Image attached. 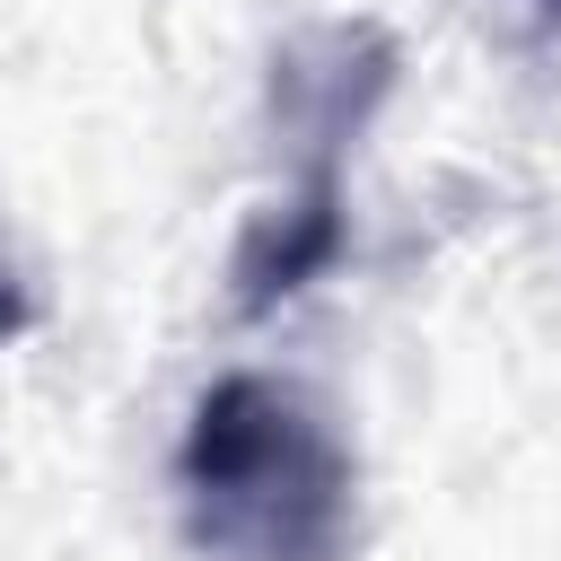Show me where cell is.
I'll return each mask as SVG.
<instances>
[{"instance_id":"cell-1","label":"cell","mask_w":561,"mask_h":561,"mask_svg":"<svg viewBox=\"0 0 561 561\" xmlns=\"http://www.w3.org/2000/svg\"><path fill=\"white\" fill-rule=\"evenodd\" d=\"M175 517L202 561H351L359 465L289 377L228 368L175 438Z\"/></svg>"},{"instance_id":"cell-2","label":"cell","mask_w":561,"mask_h":561,"mask_svg":"<svg viewBox=\"0 0 561 561\" xmlns=\"http://www.w3.org/2000/svg\"><path fill=\"white\" fill-rule=\"evenodd\" d=\"M394 88V35L368 18H324L272 53V131L289 149V175H342L368 114Z\"/></svg>"},{"instance_id":"cell-3","label":"cell","mask_w":561,"mask_h":561,"mask_svg":"<svg viewBox=\"0 0 561 561\" xmlns=\"http://www.w3.org/2000/svg\"><path fill=\"white\" fill-rule=\"evenodd\" d=\"M342 237H351L342 175H289L280 202H263L245 219V237H237V263H228L237 316H272L280 298H298L307 280H324L342 263Z\"/></svg>"},{"instance_id":"cell-4","label":"cell","mask_w":561,"mask_h":561,"mask_svg":"<svg viewBox=\"0 0 561 561\" xmlns=\"http://www.w3.org/2000/svg\"><path fill=\"white\" fill-rule=\"evenodd\" d=\"M35 324V298H26V280H18V263L0 254V342H18Z\"/></svg>"},{"instance_id":"cell-5","label":"cell","mask_w":561,"mask_h":561,"mask_svg":"<svg viewBox=\"0 0 561 561\" xmlns=\"http://www.w3.org/2000/svg\"><path fill=\"white\" fill-rule=\"evenodd\" d=\"M535 9H543V18H561V0H535Z\"/></svg>"}]
</instances>
